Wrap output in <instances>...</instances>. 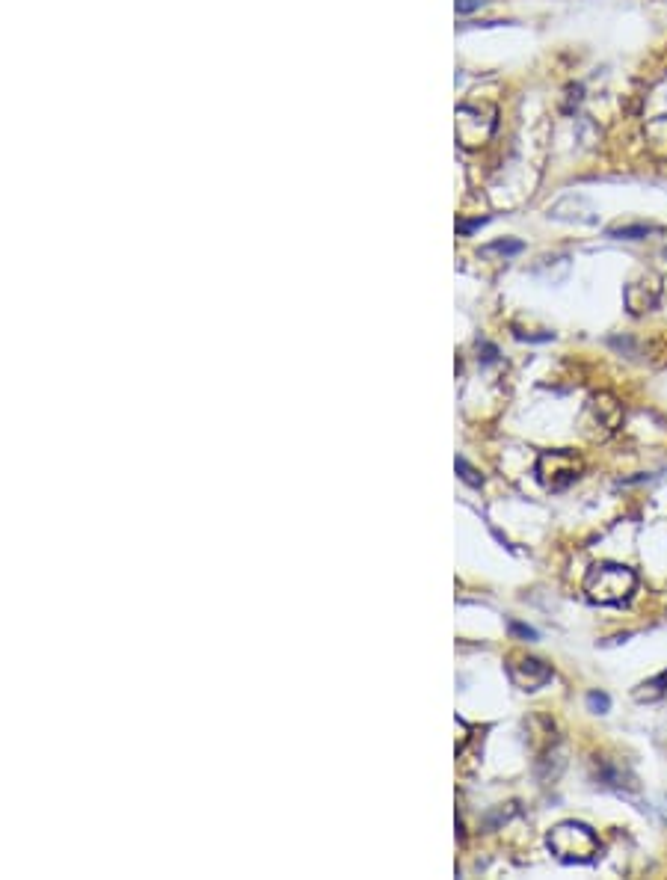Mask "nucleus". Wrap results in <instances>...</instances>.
I'll list each match as a JSON object with an SVG mask.
<instances>
[{
	"instance_id": "20e7f679",
	"label": "nucleus",
	"mask_w": 667,
	"mask_h": 880,
	"mask_svg": "<svg viewBox=\"0 0 667 880\" xmlns=\"http://www.w3.org/2000/svg\"><path fill=\"white\" fill-rule=\"evenodd\" d=\"M623 424V403L614 398L611 392H596L587 400L582 415V430L587 439L593 442H605L611 439Z\"/></svg>"
},
{
	"instance_id": "2eb2a0df",
	"label": "nucleus",
	"mask_w": 667,
	"mask_h": 880,
	"mask_svg": "<svg viewBox=\"0 0 667 880\" xmlns=\"http://www.w3.org/2000/svg\"><path fill=\"white\" fill-rule=\"evenodd\" d=\"M478 6H484V0H457V12H460V15H469V12H475Z\"/></svg>"
},
{
	"instance_id": "6e6552de",
	"label": "nucleus",
	"mask_w": 667,
	"mask_h": 880,
	"mask_svg": "<svg viewBox=\"0 0 667 880\" xmlns=\"http://www.w3.org/2000/svg\"><path fill=\"white\" fill-rule=\"evenodd\" d=\"M644 140L653 158L667 160V116H656L644 125Z\"/></svg>"
},
{
	"instance_id": "f03ea898",
	"label": "nucleus",
	"mask_w": 667,
	"mask_h": 880,
	"mask_svg": "<svg viewBox=\"0 0 667 880\" xmlns=\"http://www.w3.org/2000/svg\"><path fill=\"white\" fill-rule=\"evenodd\" d=\"M546 845L561 863H590V860H596V854L602 848L596 833L579 821H564V824L552 827L546 836Z\"/></svg>"
},
{
	"instance_id": "f257e3e1",
	"label": "nucleus",
	"mask_w": 667,
	"mask_h": 880,
	"mask_svg": "<svg viewBox=\"0 0 667 880\" xmlns=\"http://www.w3.org/2000/svg\"><path fill=\"white\" fill-rule=\"evenodd\" d=\"M638 575L623 563H593L584 575V593L593 605H623L635 593Z\"/></svg>"
},
{
	"instance_id": "423d86ee",
	"label": "nucleus",
	"mask_w": 667,
	"mask_h": 880,
	"mask_svg": "<svg viewBox=\"0 0 667 880\" xmlns=\"http://www.w3.org/2000/svg\"><path fill=\"white\" fill-rule=\"evenodd\" d=\"M507 676L516 688L522 691H537L543 688L546 682H552V667L540 658H531V655H516L510 658L507 664Z\"/></svg>"
},
{
	"instance_id": "dca6fc26",
	"label": "nucleus",
	"mask_w": 667,
	"mask_h": 880,
	"mask_svg": "<svg viewBox=\"0 0 667 880\" xmlns=\"http://www.w3.org/2000/svg\"><path fill=\"white\" fill-rule=\"evenodd\" d=\"M510 632H513V635H519V638H528V640L537 638V632H534V629H528V626H519V623H510Z\"/></svg>"
},
{
	"instance_id": "f8f14e48",
	"label": "nucleus",
	"mask_w": 667,
	"mask_h": 880,
	"mask_svg": "<svg viewBox=\"0 0 667 880\" xmlns=\"http://www.w3.org/2000/svg\"><path fill=\"white\" fill-rule=\"evenodd\" d=\"M525 246H522V240H496V243H490V246H484L481 249V255H504V258H510V255H519Z\"/></svg>"
},
{
	"instance_id": "4468645a",
	"label": "nucleus",
	"mask_w": 667,
	"mask_h": 880,
	"mask_svg": "<svg viewBox=\"0 0 667 880\" xmlns=\"http://www.w3.org/2000/svg\"><path fill=\"white\" fill-rule=\"evenodd\" d=\"M457 472H460V478L466 480L469 486H481V475H478L466 460H457Z\"/></svg>"
},
{
	"instance_id": "0eeeda50",
	"label": "nucleus",
	"mask_w": 667,
	"mask_h": 880,
	"mask_svg": "<svg viewBox=\"0 0 667 880\" xmlns=\"http://www.w3.org/2000/svg\"><path fill=\"white\" fill-rule=\"evenodd\" d=\"M659 297H662V279L656 273H644L641 279L629 282L626 291H623V300H626V309L632 315H644V312H653L659 306Z\"/></svg>"
},
{
	"instance_id": "ddd939ff",
	"label": "nucleus",
	"mask_w": 667,
	"mask_h": 880,
	"mask_svg": "<svg viewBox=\"0 0 667 880\" xmlns=\"http://www.w3.org/2000/svg\"><path fill=\"white\" fill-rule=\"evenodd\" d=\"M587 709L596 712V715H605V712L611 709L608 694H602V691H590V694H587Z\"/></svg>"
},
{
	"instance_id": "9d476101",
	"label": "nucleus",
	"mask_w": 667,
	"mask_h": 880,
	"mask_svg": "<svg viewBox=\"0 0 667 880\" xmlns=\"http://www.w3.org/2000/svg\"><path fill=\"white\" fill-rule=\"evenodd\" d=\"M558 205L573 211V214L567 217V223H596V217H593L596 211L590 208V202H587V199H582V196H564Z\"/></svg>"
},
{
	"instance_id": "39448f33",
	"label": "nucleus",
	"mask_w": 667,
	"mask_h": 880,
	"mask_svg": "<svg viewBox=\"0 0 667 880\" xmlns=\"http://www.w3.org/2000/svg\"><path fill=\"white\" fill-rule=\"evenodd\" d=\"M537 480L549 489V492H561L567 486H573L582 478L584 463L579 454L573 451H543L537 460Z\"/></svg>"
},
{
	"instance_id": "7ed1b4c3",
	"label": "nucleus",
	"mask_w": 667,
	"mask_h": 880,
	"mask_svg": "<svg viewBox=\"0 0 667 880\" xmlns=\"http://www.w3.org/2000/svg\"><path fill=\"white\" fill-rule=\"evenodd\" d=\"M499 128V110L490 101H472L457 107V143L463 149H481L493 140Z\"/></svg>"
},
{
	"instance_id": "9b49d317",
	"label": "nucleus",
	"mask_w": 667,
	"mask_h": 880,
	"mask_svg": "<svg viewBox=\"0 0 667 880\" xmlns=\"http://www.w3.org/2000/svg\"><path fill=\"white\" fill-rule=\"evenodd\" d=\"M662 229L659 226H650V223H635V226H614L608 229V238L614 240H644L650 235H659Z\"/></svg>"
},
{
	"instance_id": "1a4fd4ad",
	"label": "nucleus",
	"mask_w": 667,
	"mask_h": 880,
	"mask_svg": "<svg viewBox=\"0 0 667 880\" xmlns=\"http://www.w3.org/2000/svg\"><path fill=\"white\" fill-rule=\"evenodd\" d=\"M632 697H635L638 703H659V700H665L667 697V670L665 673H659L656 679H647V682H641V685L632 691Z\"/></svg>"
}]
</instances>
